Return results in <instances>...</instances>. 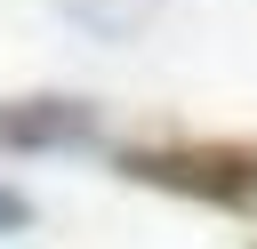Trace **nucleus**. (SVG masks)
<instances>
[{
  "instance_id": "obj_1",
  "label": "nucleus",
  "mask_w": 257,
  "mask_h": 249,
  "mask_svg": "<svg viewBox=\"0 0 257 249\" xmlns=\"http://www.w3.org/2000/svg\"><path fill=\"white\" fill-rule=\"evenodd\" d=\"M112 169L145 193H177L257 225V137H137V145H112Z\"/></svg>"
},
{
  "instance_id": "obj_2",
  "label": "nucleus",
  "mask_w": 257,
  "mask_h": 249,
  "mask_svg": "<svg viewBox=\"0 0 257 249\" xmlns=\"http://www.w3.org/2000/svg\"><path fill=\"white\" fill-rule=\"evenodd\" d=\"M96 145H104V104H88L72 88L0 96V153L32 161V153H96Z\"/></svg>"
},
{
  "instance_id": "obj_3",
  "label": "nucleus",
  "mask_w": 257,
  "mask_h": 249,
  "mask_svg": "<svg viewBox=\"0 0 257 249\" xmlns=\"http://www.w3.org/2000/svg\"><path fill=\"white\" fill-rule=\"evenodd\" d=\"M145 8H153V0H64V16H72V24H88V32H104V40L137 32V24H145Z\"/></svg>"
},
{
  "instance_id": "obj_4",
  "label": "nucleus",
  "mask_w": 257,
  "mask_h": 249,
  "mask_svg": "<svg viewBox=\"0 0 257 249\" xmlns=\"http://www.w3.org/2000/svg\"><path fill=\"white\" fill-rule=\"evenodd\" d=\"M16 233H32V201L16 185H0V241H16Z\"/></svg>"
}]
</instances>
